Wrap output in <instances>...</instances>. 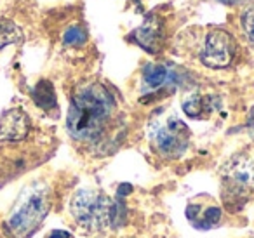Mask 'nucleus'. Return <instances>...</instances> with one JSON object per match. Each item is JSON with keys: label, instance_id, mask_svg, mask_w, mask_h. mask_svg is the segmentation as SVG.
Instances as JSON below:
<instances>
[{"label": "nucleus", "instance_id": "nucleus-9", "mask_svg": "<svg viewBox=\"0 0 254 238\" xmlns=\"http://www.w3.org/2000/svg\"><path fill=\"white\" fill-rule=\"evenodd\" d=\"M187 217L198 230H209L221 219V209L219 207H202L198 203H190L187 207Z\"/></svg>", "mask_w": 254, "mask_h": 238}, {"label": "nucleus", "instance_id": "nucleus-18", "mask_svg": "<svg viewBox=\"0 0 254 238\" xmlns=\"http://www.w3.org/2000/svg\"><path fill=\"white\" fill-rule=\"evenodd\" d=\"M219 2H223V4H228V5H237V4H242V2H246V0H219Z\"/></svg>", "mask_w": 254, "mask_h": 238}, {"label": "nucleus", "instance_id": "nucleus-11", "mask_svg": "<svg viewBox=\"0 0 254 238\" xmlns=\"http://www.w3.org/2000/svg\"><path fill=\"white\" fill-rule=\"evenodd\" d=\"M216 108V101L212 96H200L191 94L188 99H185L183 110L190 119H207Z\"/></svg>", "mask_w": 254, "mask_h": 238}, {"label": "nucleus", "instance_id": "nucleus-1", "mask_svg": "<svg viewBox=\"0 0 254 238\" xmlns=\"http://www.w3.org/2000/svg\"><path fill=\"white\" fill-rule=\"evenodd\" d=\"M117 103L113 94L103 84H87L71 98L66 129L75 141L96 143L112 123Z\"/></svg>", "mask_w": 254, "mask_h": 238}, {"label": "nucleus", "instance_id": "nucleus-13", "mask_svg": "<svg viewBox=\"0 0 254 238\" xmlns=\"http://www.w3.org/2000/svg\"><path fill=\"white\" fill-rule=\"evenodd\" d=\"M23 40V32L16 23L2 19L0 21V49L11 46V44H19Z\"/></svg>", "mask_w": 254, "mask_h": 238}, {"label": "nucleus", "instance_id": "nucleus-8", "mask_svg": "<svg viewBox=\"0 0 254 238\" xmlns=\"http://www.w3.org/2000/svg\"><path fill=\"white\" fill-rule=\"evenodd\" d=\"M131 39L138 44L139 47H143L148 53L155 54L159 53V49L162 47V40H164V28L162 23L159 21V18L153 14H150L146 18V21L143 23L139 28H136L132 32Z\"/></svg>", "mask_w": 254, "mask_h": 238}, {"label": "nucleus", "instance_id": "nucleus-14", "mask_svg": "<svg viewBox=\"0 0 254 238\" xmlns=\"http://www.w3.org/2000/svg\"><path fill=\"white\" fill-rule=\"evenodd\" d=\"M240 28H242L244 35L247 37L249 44L254 47V5L244 9V12L240 14Z\"/></svg>", "mask_w": 254, "mask_h": 238}, {"label": "nucleus", "instance_id": "nucleus-10", "mask_svg": "<svg viewBox=\"0 0 254 238\" xmlns=\"http://www.w3.org/2000/svg\"><path fill=\"white\" fill-rule=\"evenodd\" d=\"M174 80V73L171 68H167L166 64H155L150 63L143 70V85L146 87V91H157L162 89L164 85L171 84Z\"/></svg>", "mask_w": 254, "mask_h": 238}, {"label": "nucleus", "instance_id": "nucleus-12", "mask_svg": "<svg viewBox=\"0 0 254 238\" xmlns=\"http://www.w3.org/2000/svg\"><path fill=\"white\" fill-rule=\"evenodd\" d=\"M32 98H33V101H35V105L39 106V108L46 110V112L56 110V106H58L56 92H54V87L49 80H40L39 84L33 87Z\"/></svg>", "mask_w": 254, "mask_h": 238}, {"label": "nucleus", "instance_id": "nucleus-15", "mask_svg": "<svg viewBox=\"0 0 254 238\" xmlns=\"http://www.w3.org/2000/svg\"><path fill=\"white\" fill-rule=\"evenodd\" d=\"M85 40H87V33L82 26H70L63 35V42L70 47L82 46V44H85Z\"/></svg>", "mask_w": 254, "mask_h": 238}, {"label": "nucleus", "instance_id": "nucleus-6", "mask_svg": "<svg viewBox=\"0 0 254 238\" xmlns=\"http://www.w3.org/2000/svg\"><path fill=\"white\" fill-rule=\"evenodd\" d=\"M237 53V44L228 32L221 28L211 30L205 37L204 49H202L200 60L209 68H226L232 64Z\"/></svg>", "mask_w": 254, "mask_h": 238}, {"label": "nucleus", "instance_id": "nucleus-16", "mask_svg": "<svg viewBox=\"0 0 254 238\" xmlns=\"http://www.w3.org/2000/svg\"><path fill=\"white\" fill-rule=\"evenodd\" d=\"M47 238H73L68 231H63V230H54L47 235Z\"/></svg>", "mask_w": 254, "mask_h": 238}, {"label": "nucleus", "instance_id": "nucleus-7", "mask_svg": "<svg viewBox=\"0 0 254 238\" xmlns=\"http://www.w3.org/2000/svg\"><path fill=\"white\" fill-rule=\"evenodd\" d=\"M30 127L32 123H30V117L26 115L25 110H7L0 117V143L25 139L30 132Z\"/></svg>", "mask_w": 254, "mask_h": 238}, {"label": "nucleus", "instance_id": "nucleus-3", "mask_svg": "<svg viewBox=\"0 0 254 238\" xmlns=\"http://www.w3.org/2000/svg\"><path fill=\"white\" fill-rule=\"evenodd\" d=\"M51 209L49 189L32 188L25 191V195L18 200L12 209L9 219L5 221V228L14 238H28L42 224Z\"/></svg>", "mask_w": 254, "mask_h": 238}, {"label": "nucleus", "instance_id": "nucleus-2", "mask_svg": "<svg viewBox=\"0 0 254 238\" xmlns=\"http://www.w3.org/2000/svg\"><path fill=\"white\" fill-rule=\"evenodd\" d=\"M71 216L85 230H103L105 226L120 228L126 223V207L120 200L113 202L96 189H80L70 203Z\"/></svg>", "mask_w": 254, "mask_h": 238}, {"label": "nucleus", "instance_id": "nucleus-17", "mask_svg": "<svg viewBox=\"0 0 254 238\" xmlns=\"http://www.w3.org/2000/svg\"><path fill=\"white\" fill-rule=\"evenodd\" d=\"M247 127H249L251 136L254 137V106L251 108V112H249V119H247Z\"/></svg>", "mask_w": 254, "mask_h": 238}, {"label": "nucleus", "instance_id": "nucleus-4", "mask_svg": "<svg viewBox=\"0 0 254 238\" xmlns=\"http://www.w3.org/2000/svg\"><path fill=\"white\" fill-rule=\"evenodd\" d=\"M254 193V162L246 155L232 157L221 171V195L228 209L239 210Z\"/></svg>", "mask_w": 254, "mask_h": 238}, {"label": "nucleus", "instance_id": "nucleus-5", "mask_svg": "<svg viewBox=\"0 0 254 238\" xmlns=\"http://www.w3.org/2000/svg\"><path fill=\"white\" fill-rule=\"evenodd\" d=\"M150 141L157 153L167 158H178L187 151L190 143V130L178 117H160L150 125Z\"/></svg>", "mask_w": 254, "mask_h": 238}]
</instances>
